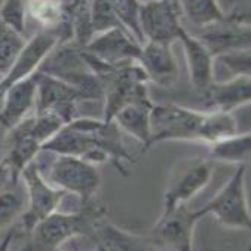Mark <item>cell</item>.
Instances as JSON below:
<instances>
[{"label": "cell", "instance_id": "cell-20", "mask_svg": "<svg viewBox=\"0 0 251 251\" xmlns=\"http://www.w3.org/2000/svg\"><path fill=\"white\" fill-rule=\"evenodd\" d=\"M250 149H251L250 132L235 134L229 138L211 144L208 159H211L213 162L220 161L226 164L247 165L250 158Z\"/></svg>", "mask_w": 251, "mask_h": 251}, {"label": "cell", "instance_id": "cell-12", "mask_svg": "<svg viewBox=\"0 0 251 251\" xmlns=\"http://www.w3.org/2000/svg\"><path fill=\"white\" fill-rule=\"evenodd\" d=\"M80 49L92 58L110 66L138 61L141 54V45L121 27L95 34L89 43Z\"/></svg>", "mask_w": 251, "mask_h": 251}, {"label": "cell", "instance_id": "cell-24", "mask_svg": "<svg viewBox=\"0 0 251 251\" xmlns=\"http://www.w3.org/2000/svg\"><path fill=\"white\" fill-rule=\"evenodd\" d=\"M27 11L46 30H54L69 21L58 0H27Z\"/></svg>", "mask_w": 251, "mask_h": 251}, {"label": "cell", "instance_id": "cell-16", "mask_svg": "<svg viewBox=\"0 0 251 251\" xmlns=\"http://www.w3.org/2000/svg\"><path fill=\"white\" fill-rule=\"evenodd\" d=\"M178 40L183 43L190 82L195 89L202 92L214 82V55L196 36L184 28L180 30Z\"/></svg>", "mask_w": 251, "mask_h": 251}, {"label": "cell", "instance_id": "cell-2", "mask_svg": "<svg viewBox=\"0 0 251 251\" xmlns=\"http://www.w3.org/2000/svg\"><path fill=\"white\" fill-rule=\"evenodd\" d=\"M40 174L49 184L55 186V189L79 198L83 205L89 204L101 186L97 167L77 156L57 155L48 167L46 174Z\"/></svg>", "mask_w": 251, "mask_h": 251}, {"label": "cell", "instance_id": "cell-3", "mask_svg": "<svg viewBox=\"0 0 251 251\" xmlns=\"http://www.w3.org/2000/svg\"><path fill=\"white\" fill-rule=\"evenodd\" d=\"M205 112H196L176 104H161L150 112L149 149L162 141H199Z\"/></svg>", "mask_w": 251, "mask_h": 251}, {"label": "cell", "instance_id": "cell-32", "mask_svg": "<svg viewBox=\"0 0 251 251\" xmlns=\"http://www.w3.org/2000/svg\"><path fill=\"white\" fill-rule=\"evenodd\" d=\"M12 239H14V232H8V235L3 236V239L0 241V251H9Z\"/></svg>", "mask_w": 251, "mask_h": 251}, {"label": "cell", "instance_id": "cell-18", "mask_svg": "<svg viewBox=\"0 0 251 251\" xmlns=\"http://www.w3.org/2000/svg\"><path fill=\"white\" fill-rule=\"evenodd\" d=\"M31 118L23 121L18 126L11 129L14 138L11 143V149L5 158V164L11 173L12 181L21 176L23 170L36 159L37 153L40 152L42 144L31 132Z\"/></svg>", "mask_w": 251, "mask_h": 251}, {"label": "cell", "instance_id": "cell-25", "mask_svg": "<svg viewBox=\"0 0 251 251\" xmlns=\"http://www.w3.org/2000/svg\"><path fill=\"white\" fill-rule=\"evenodd\" d=\"M24 45L25 40L23 34L0 21V73H6L11 69Z\"/></svg>", "mask_w": 251, "mask_h": 251}, {"label": "cell", "instance_id": "cell-11", "mask_svg": "<svg viewBox=\"0 0 251 251\" xmlns=\"http://www.w3.org/2000/svg\"><path fill=\"white\" fill-rule=\"evenodd\" d=\"M138 21L146 42L173 43L183 28L173 0H147L141 3Z\"/></svg>", "mask_w": 251, "mask_h": 251}, {"label": "cell", "instance_id": "cell-27", "mask_svg": "<svg viewBox=\"0 0 251 251\" xmlns=\"http://www.w3.org/2000/svg\"><path fill=\"white\" fill-rule=\"evenodd\" d=\"M112 3H113L115 12L118 15L121 24L124 25V28L135 39V42L138 45L143 46L146 43V40L141 33L140 21H138L141 3L138 0H112Z\"/></svg>", "mask_w": 251, "mask_h": 251}, {"label": "cell", "instance_id": "cell-26", "mask_svg": "<svg viewBox=\"0 0 251 251\" xmlns=\"http://www.w3.org/2000/svg\"><path fill=\"white\" fill-rule=\"evenodd\" d=\"M89 12L94 36L118 27L124 28L115 12L112 0H89Z\"/></svg>", "mask_w": 251, "mask_h": 251}, {"label": "cell", "instance_id": "cell-33", "mask_svg": "<svg viewBox=\"0 0 251 251\" xmlns=\"http://www.w3.org/2000/svg\"><path fill=\"white\" fill-rule=\"evenodd\" d=\"M89 251H103V250H101V248H100V247L97 245L95 248H92V250H89Z\"/></svg>", "mask_w": 251, "mask_h": 251}, {"label": "cell", "instance_id": "cell-23", "mask_svg": "<svg viewBox=\"0 0 251 251\" xmlns=\"http://www.w3.org/2000/svg\"><path fill=\"white\" fill-rule=\"evenodd\" d=\"M186 17L196 25L205 27L226 18L216 0H180Z\"/></svg>", "mask_w": 251, "mask_h": 251}, {"label": "cell", "instance_id": "cell-21", "mask_svg": "<svg viewBox=\"0 0 251 251\" xmlns=\"http://www.w3.org/2000/svg\"><path fill=\"white\" fill-rule=\"evenodd\" d=\"M98 236V247L103 251H161L159 248L150 245L141 238H137L110 225L100 229Z\"/></svg>", "mask_w": 251, "mask_h": 251}, {"label": "cell", "instance_id": "cell-6", "mask_svg": "<svg viewBox=\"0 0 251 251\" xmlns=\"http://www.w3.org/2000/svg\"><path fill=\"white\" fill-rule=\"evenodd\" d=\"M94 222H97L94 213L86 216L82 211L61 213L57 210L31 229V251H55L72 238L86 235Z\"/></svg>", "mask_w": 251, "mask_h": 251}, {"label": "cell", "instance_id": "cell-4", "mask_svg": "<svg viewBox=\"0 0 251 251\" xmlns=\"http://www.w3.org/2000/svg\"><path fill=\"white\" fill-rule=\"evenodd\" d=\"M245 171L247 165H238L222 190L199 208L202 216L213 214L222 226L229 229L251 227V214L245 195Z\"/></svg>", "mask_w": 251, "mask_h": 251}, {"label": "cell", "instance_id": "cell-7", "mask_svg": "<svg viewBox=\"0 0 251 251\" xmlns=\"http://www.w3.org/2000/svg\"><path fill=\"white\" fill-rule=\"evenodd\" d=\"M61 43L63 40L57 30L46 28L36 33L28 42H25L23 51L14 61L11 69L6 72V75L2 77V80H0V109H2L6 91L17 82L24 80L33 73H36L43 60Z\"/></svg>", "mask_w": 251, "mask_h": 251}, {"label": "cell", "instance_id": "cell-5", "mask_svg": "<svg viewBox=\"0 0 251 251\" xmlns=\"http://www.w3.org/2000/svg\"><path fill=\"white\" fill-rule=\"evenodd\" d=\"M213 171L214 162L208 158H189L177 162L167 183L164 210L161 214H165L178 205H186L210 183Z\"/></svg>", "mask_w": 251, "mask_h": 251}, {"label": "cell", "instance_id": "cell-34", "mask_svg": "<svg viewBox=\"0 0 251 251\" xmlns=\"http://www.w3.org/2000/svg\"><path fill=\"white\" fill-rule=\"evenodd\" d=\"M55 251H63V250H61V248H58V250H55Z\"/></svg>", "mask_w": 251, "mask_h": 251}, {"label": "cell", "instance_id": "cell-28", "mask_svg": "<svg viewBox=\"0 0 251 251\" xmlns=\"http://www.w3.org/2000/svg\"><path fill=\"white\" fill-rule=\"evenodd\" d=\"M27 0H3L0 6V21L23 34L25 31Z\"/></svg>", "mask_w": 251, "mask_h": 251}, {"label": "cell", "instance_id": "cell-19", "mask_svg": "<svg viewBox=\"0 0 251 251\" xmlns=\"http://www.w3.org/2000/svg\"><path fill=\"white\" fill-rule=\"evenodd\" d=\"M153 103L150 100H140L122 106L112 118L118 128L124 129L143 144V152L149 150L150 141V112Z\"/></svg>", "mask_w": 251, "mask_h": 251}, {"label": "cell", "instance_id": "cell-29", "mask_svg": "<svg viewBox=\"0 0 251 251\" xmlns=\"http://www.w3.org/2000/svg\"><path fill=\"white\" fill-rule=\"evenodd\" d=\"M24 210V199L12 192L0 189V227L17 220Z\"/></svg>", "mask_w": 251, "mask_h": 251}, {"label": "cell", "instance_id": "cell-8", "mask_svg": "<svg viewBox=\"0 0 251 251\" xmlns=\"http://www.w3.org/2000/svg\"><path fill=\"white\" fill-rule=\"evenodd\" d=\"M202 217L199 208L189 210L186 205H178L159 216L150 236L156 244L164 245L171 251H195L193 232Z\"/></svg>", "mask_w": 251, "mask_h": 251}, {"label": "cell", "instance_id": "cell-9", "mask_svg": "<svg viewBox=\"0 0 251 251\" xmlns=\"http://www.w3.org/2000/svg\"><path fill=\"white\" fill-rule=\"evenodd\" d=\"M36 80L34 113H52L66 124L73 122L76 119V101L85 100L83 94L77 88L39 70L36 72Z\"/></svg>", "mask_w": 251, "mask_h": 251}, {"label": "cell", "instance_id": "cell-1", "mask_svg": "<svg viewBox=\"0 0 251 251\" xmlns=\"http://www.w3.org/2000/svg\"><path fill=\"white\" fill-rule=\"evenodd\" d=\"M40 150L55 155H69L82 158L91 164H112L126 176L121 167L125 162L132 164L131 155L122 146L119 128L115 122H100L94 119H75L49 138Z\"/></svg>", "mask_w": 251, "mask_h": 251}, {"label": "cell", "instance_id": "cell-31", "mask_svg": "<svg viewBox=\"0 0 251 251\" xmlns=\"http://www.w3.org/2000/svg\"><path fill=\"white\" fill-rule=\"evenodd\" d=\"M9 178H12L11 177V173H9L8 167H6V164L2 161V162H0V189L5 187V184L8 183Z\"/></svg>", "mask_w": 251, "mask_h": 251}, {"label": "cell", "instance_id": "cell-10", "mask_svg": "<svg viewBox=\"0 0 251 251\" xmlns=\"http://www.w3.org/2000/svg\"><path fill=\"white\" fill-rule=\"evenodd\" d=\"M23 180L27 187L28 195V210L23 214L24 227L31 232V229L45 217L58 210L61 201L66 198V192L55 189L49 184L40 174L36 161L30 162L21 173Z\"/></svg>", "mask_w": 251, "mask_h": 251}, {"label": "cell", "instance_id": "cell-30", "mask_svg": "<svg viewBox=\"0 0 251 251\" xmlns=\"http://www.w3.org/2000/svg\"><path fill=\"white\" fill-rule=\"evenodd\" d=\"M219 60L230 73L235 76H250V49H238L227 54H222L214 57Z\"/></svg>", "mask_w": 251, "mask_h": 251}, {"label": "cell", "instance_id": "cell-13", "mask_svg": "<svg viewBox=\"0 0 251 251\" xmlns=\"http://www.w3.org/2000/svg\"><path fill=\"white\" fill-rule=\"evenodd\" d=\"M204 31L196 37L202 42L208 51L217 57L238 49H250V25L241 20L225 18L202 27Z\"/></svg>", "mask_w": 251, "mask_h": 251}, {"label": "cell", "instance_id": "cell-22", "mask_svg": "<svg viewBox=\"0 0 251 251\" xmlns=\"http://www.w3.org/2000/svg\"><path fill=\"white\" fill-rule=\"evenodd\" d=\"M235 134H238V124L232 113L216 110L205 112V118L199 131V141L214 144Z\"/></svg>", "mask_w": 251, "mask_h": 251}, {"label": "cell", "instance_id": "cell-17", "mask_svg": "<svg viewBox=\"0 0 251 251\" xmlns=\"http://www.w3.org/2000/svg\"><path fill=\"white\" fill-rule=\"evenodd\" d=\"M202 94L213 110L232 113L238 107L250 104L251 80L250 76H235L222 82L214 80Z\"/></svg>", "mask_w": 251, "mask_h": 251}, {"label": "cell", "instance_id": "cell-14", "mask_svg": "<svg viewBox=\"0 0 251 251\" xmlns=\"http://www.w3.org/2000/svg\"><path fill=\"white\" fill-rule=\"evenodd\" d=\"M138 64L147 79L159 86H171L178 77V64L173 54L171 43L146 42L141 46Z\"/></svg>", "mask_w": 251, "mask_h": 251}, {"label": "cell", "instance_id": "cell-15", "mask_svg": "<svg viewBox=\"0 0 251 251\" xmlns=\"http://www.w3.org/2000/svg\"><path fill=\"white\" fill-rule=\"evenodd\" d=\"M36 89L37 80L36 73H33L30 77L17 82L6 91L0 109V124L3 128L11 131L30 118V112L36 109Z\"/></svg>", "mask_w": 251, "mask_h": 251}]
</instances>
